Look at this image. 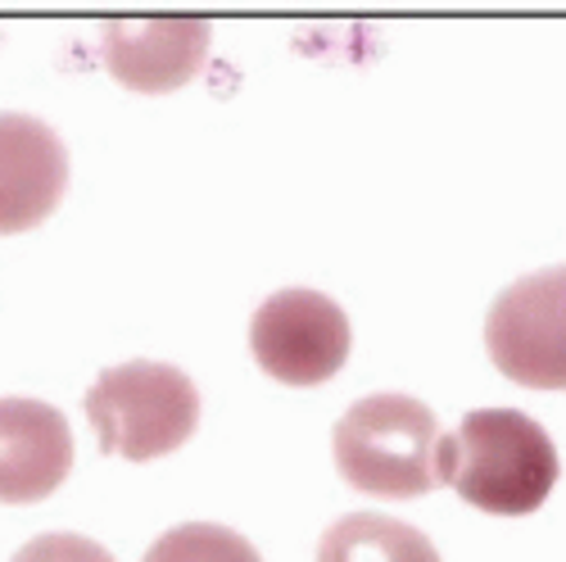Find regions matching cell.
<instances>
[{
	"mask_svg": "<svg viewBox=\"0 0 566 562\" xmlns=\"http://www.w3.org/2000/svg\"><path fill=\"white\" fill-rule=\"evenodd\" d=\"M209 55L205 19H114L105 23V64L132 91H177Z\"/></svg>",
	"mask_w": 566,
	"mask_h": 562,
	"instance_id": "cell-8",
	"label": "cell"
},
{
	"mask_svg": "<svg viewBox=\"0 0 566 562\" xmlns=\"http://www.w3.org/2000/svg\"><path fill=\"white\" fill-rule=\"evenodd\" d=\"M10 562H114V553L73 531H45V535H32Z\"/></svg>",
	"mask_w": 566,
	"mask_h": 562,
	"instance_id": "cell-11",
	"label": "cell"
},
{
	"mask_svg": "<svg viewBox=\"0 0 566 562\" xmlns=\"http://www.w3.org/2000/svg\"><path fill=\"white\" fill-rule=\"evenodd\" d=\"M317 562H440L436 544L386 512H349L322 531Z\"/></svg>",
	"mask_w": 566,
	"mask_h": 562,
	"instance_id": "cell-9",
	"label": "cell"
},
{
	"mask_svg": "<svg viewBox=\"0 0 566 562\" xmlns=\"http://www.w3.org/2000/svg\"><path fill=\"white\" fill-rule=\"evenodd\" d=\"M69 181V150L51 123L0 114V231H28L55 214Z\"/></svg>",
	"mask_w": 566,
	"mask_h": 562,
	"instance_id": "cell-6",
	"label": "cell"
},
{
	"mask_svg": "<svg viewBox=\"0 0 566 562\" xmlns=\"http://www.w3.org/2000/svg\"><path fill=\"white\" fill-rule=\"evenodd\" d=\"M146 562H263V558L241 531L218 522H186L164 531L150 544Z\"/></svg>",
	"mask_w": 566,
	"mask_h": 562,
	"instance_id": "cell-10",
	"label": "cell"
},
{
	"mask_svg": "<svg viewBox=\"0 0 566 562\" xmlns=\"http://www.w3.org/2000/svg\"><path fill=\"white\" fill-rule=\"evenodd\" d=\"M354 345L345 309L308 287L268 295L250 322V350L281 386H322L345 367Z\"/></svg>",
	"mask_w": 566,
	"mask_h": 562,
	"instance_id": "cell-5",
	"label": "cell"
},
{
	"mask_svg": "<svg viewBox=\"0 0 566 562\" xmlns=\"http://www.w3.org/2000/svg\"><path fill=\"white\" fill-rule=\"evenodd\" d=\"M73 467V431L55 404L0 399V503H36L55 495Z\"/></svg>",
	"mask_w": 566,
	"mask_h": 562,
	"instance_id": "cell-7",
	"label": "cell"
},
{
	"mask_svg": "<svg viewBox=\"0 0 566 562\" xmlns=\"http://www.w3.org/2000/svg\"><path fill=\"white\" fill-rule=\"evenodd\" d=\"M440 422L412 395H367L336 422L332 445L340 477L381 499H412L440 486Z\"/></svg>",
	"mask_w": 566,
	"mask_h": 562,
	"instance_id": "cell-2",
	"label": "cell"
},
{
	"mask_svg": "<svg viewBox=\"0 0 566 562\" xmlns=\"http://www.w3.org/2000/svg\"><path fill=\"white\" fill-rule=\"evenodd\" d=\"M86 417L105 454L146 462L181 449L200 427V391L172 363L132 358L105 367L86 391Z\"/></svg>",
	"mask_w": 566,
	"mask_h": 562,
	"instance_id": "cell-3",
	"label": "cell"
},
{
	"mask_svg": "<svg viewBox=\"0 0 566 562\" xmlns=\"http://www.w3.org/2000/svg\"><path fill=\"white\" fill-rule=\"evenodd\" d=\"M485 350L503 377L566 391V263L516 277L485 313Z\"/></svg>",
	"mask_w": 566,
	"mask_h": 562,
	"instance_id": "cell-4",
	"label": "cell"
},
{
	"mask_svg": "<svg viewBox=\"0 0 566 562\" xmlns=\"http://www.w3.org/2000/svg\"><path fill=\"white\" fill-rule=\"evenodd\" d=\"M440 486H453L471 508L526 518L557 486V445L535 417L516 408H476L440 436Z\"/></svg>",
	"mask_w": 566,
	"mask_h": 562,
	"instance_id": "cell-1",
	"label": "cell"
}]
</instances>
